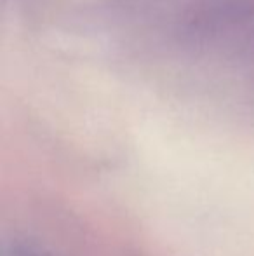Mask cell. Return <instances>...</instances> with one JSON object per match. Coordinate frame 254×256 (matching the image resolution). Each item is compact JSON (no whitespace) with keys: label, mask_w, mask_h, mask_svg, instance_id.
Segmentation results:
<instances>
[{"label":"cell","mask_w":254,"mask_h":256,"mask_svg":"<svg viewBox=\"0 0 254 256\" xmlns=\"http://www.w3.org/2000/svg\"><path fill=\"white\" fill-rule=\"evenodd\" d=\"M9 256H49L45 254L42 250H38V248L35 246H30V244H17L16 248H12V253Z\"/></svg>","instance_id":"cell-1"}]
</instances>
